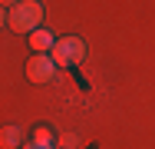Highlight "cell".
<instances>
[{
  "label": "cell",
  "instance_id": "1",
  "mask_svg": "<svg viewBox=\"0 0 155 149\" xmlns=\"http://www.w3.org/2000/svg\"><path fill=\"white\" fill-rule=\"evenodd\" d=\"M40 20H43V7L36 0H20L7 13V27L13 33H33V30H40Z\"/></svg>",
  "mask_w": 155,
  "mask_h": 149
},
{
  "label": "cell",
  "instance_id": "2",
  "mask_svg": "<svg viewBox=\"0 0 155 149\" xmlns=\"http://www.w3.org/2000/svg\"><path fill=\"white\" fill-rule=\"evenodd\" d=\"M83 53H86V47H83L79 36H66V40L53 43V63L56 66H76L83 60Z\"/></svg>",
  "mask_w": 155,
  "mask_h": 149
},
{
  "label": "cell",
  "instance_id": "3",
  "mask_svg": "<svg viewBox=\"0 0 155 149\" xmlns=\"http://www.w3.org/2000/svg\"><path fill=\"white\" fill-rule=\"evenodd\" d=\"M27 76H30L33 83H50V80L56 76V63H53V57H50V53H36V57H30V63H27Z\"/></svg>",
  "mask_w": 155,
  "mask_h": 149
},
{
  "label": "cell",
  "instance_id": "4",
  "mask_svg": "<svg viewBox=\"0 0 155 149\" xmlns=\"http://www.w3.org/2000/svg\"><path fill=\"white\" fill-rule=\"evenodd\" d=\"M23 146V129L20 126H3L0 129V149H20Z\"/></svg>",
  "mask_w": 155,
  "mask_h": 149
},
{
  "label": "cell",
  "instance_id": "5",
  "mask_svg": "<svg viewBox=\"0 0 155 149\" xmlns=\"http://www.w3.org/2000/svg\"><path fill=\"white\" fill-rule=\"evenodd\" d=\"M53 43H56V40H53L50 30H33V33H30V47L36 50V53H50Z\"/></svg>",
  "mask_w": 155,
  "mask_h": 149
},
{
  "label": "cell",
  "instance_id": "6",
  "mask_svg": "<svg viewBox=\"0 0 155 149\" xmlns=\"http://www.w3.org/2000/svg\"><path fill=\"white\" fill-rule=\"evenodd\" d=\"M33 143H40V146H53V133H50L46 126H36V129H33Z\"/></svg>",
  "mask_w": 155,
  "mask_h": 149
},
{
  "label": "cell",
  "instance_id": "7",
  "mask_svg": "<svg viewBox=\"0 0 155 149\" xmlns=\"http://www.w3.org/2000/svg\"><path fill=\"white\" fill-rule=\"evenodd\" d=\"M60 149H79V136H76V133H63L60 136Z\"/></svg>",
  "mask_w": 155,
  "mask_h": 149
},
{
  "label": "cell",
  "instance_id": "8",
  "mask_svg": "<svg viewBox=\"0 0 155 149\" xmlns=\"http://www.w3.org/2000/svg\"><path fill=\"white\" fill-rule=\"evenodd\" d=\"M23 149H50V146H40V143H27Z\"/></svg>",
  "mask_w": 155,
  "mask_h": 149
},
{
  "label": "cell",
  "instance_id": "9",
  "mask_svg": "<svg viewBox=\"0 0 155 149\" xmlns=\"http://www.w3.org/2000/svg\"><path fill=\"white\" fill-rule=\"evenodd\" d=\"M20 0H0V7H17Z\"/></svg>",
  "mask_w": 155,
  "mask_h": 149
},
{
  "label": "cell",
  "instance_id": "10",
  "mask_svg": "<svg viewBox=\"0 0 155 149\" xmlns=\"http://www.w3.org/2000/svg\"><path fill=\"white\" fill-rule=\"evenodd\" d=\"M3 23H7V10L0 7V27H3Z\"/></svg>",
  "mask_w": 155,
  "mask_h": 149
}]
</instances>
